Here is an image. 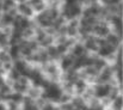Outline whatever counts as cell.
Returning a JSON list of instances; mask_svg holds the SVG:
<instances>
[{"instance_id": "4fadbf2b", "label": "cell", "mask_w": 123, "mask_h": 110, "mask_svg": "<svg viewBox=\"0 0 123 110\" xmlns=\"http://www.w3.org/2000/svg\"><path fill=\"white\" fill-rule=\"evenodd\" d=\"M112 23H114L115 28H117V30L121 31V26H122V20H121V18H120V17H114Z\"/></svg>"}, {"instance_id": "3957f363", "label": "cell", "mask_w": 123, "mask_h": 110, "mask_svg": "<svg viewBox=\"0 0 123 110\" xmlns=\"http://www.w3.org/2000/svg\"><path fill=\"white\" fill-rule=\"evenodd\" d=\"M92 30L98 35V36H106L108 34H109V29L105 26V25H96L94 28H92Z\"/></svg>"}, {"instance_id": "7c38bea8", "label": "cell", "mask_w": 123, "mask_h": 110, "mask_svg": "<svg viewBox=\"0 0 123 110\" xmlns=\"http://www.w3.org/2000/svg\"><path fill=\"white\" fill-rule=\"evenodd\" d=\"M13 6H14V1L13 0H2V8L5 11H8Z\"/></svg>"}, {"instance_id": "5bb4252c", "label": "cell", "mask_w": 123, "mask_h": 110, "mask_svg": "<svg viewBox=\"0 0 123 110\" xmlns=\"http://www.w3.org/2000/svg\"><path fill=\"white\" fill-rule=\"evenodd\" d=\"M66 50H67V47H66V45H63V44H59V45L56 47V52H57V54H59V55L65 54V53H66Z\"/></svg>"}, {"instance_id": "52a82bcc", "label": "cell", "mask_w": 123, "mask_h": 110, "mask_svg": "<svg viewBox=\"0 0 123 110\" xmlns=\"http://www.w3.org/2000/svg\"><path fill=\"white\" fill-rule=\"evenodd\" d=\"M84 54H85V47L81 44H75L73 48V55L75 58H79V56H82Z\"/></svg>"}, {"instance_id": "44dd1931", "label": "cell", "mask_w": 123, "mask_h": 110, "mask_svg": "<svg viewBox=\"0 0 123 110\" xmlns=\"http://www.w3.org/2000/svg\"><path fill=\"white\" fill-rule=\"evenodd\" d=\"M109 110H112V109H109Z\"/></svg>"}, {"instance_id": "d6986e66", "label": "cell", "mask_w": 123, "mask_h": 110, "mask_svg": "<svg viewBox=\"0 0 123 110\" xmlns=\"http://www.w3.org/2000/svg\"><path fill=\"white\" fill-rule=\"evenodd\" d=\"M42 2V0H29V4L31 5V6H35V5H37V4H40Z\"/></svg>"}, {"instance_id": "ffe728a7", "label": "cell", "mask_w": 123, "mask_h": 110, "mask_svg": "<svg viewBox=\"0 0 123 110\" xmlns=\"http://www.w3.org/2000/svg\"><path fill=\"white\" fill-rule=\"evenodd\" d=\"M0 110H7V108H6V104H5L4 102H0Z\"/></svg>"}, {"instance_id": "8fae6325", "label": "cell", "mask_w": 123, "mask_h": 110, "mask_svg": "<svg viewBox=\"0 0 123 110\" xmlns=\"http://www.w3.org/2000/svg\"><path fill=\"white\" fill-rule=\"evenodd\" d=\"M47 54H48V56H49V59L50 58H56L59 54H57V52H56V47H54V45H49L48 47V50H47Z\"/></svg>"}, {"instance_id": "9c48e42d", "label": "cell", "mask_w": 123, "mask_h": 110, "mask_svg": "<svg viewBox=\"0 0 123 110\" xmlns=\"http://www.w3.org/2000/svg\"><path fill=\"white\" fill-rule=\"evenodd\" d=\"M13 19H14V17H13V16H11L10 13H6V14H4V16L1 17V23H0V24L10 25V24H12V23H13Z\"/></svg>"}, {"instance_id": "6da1fadb", "label": "cell", "mask_w": 123, "mask_h": 110, "mask_svg": "<svg viewBox=\"0 0 123 110\" xmlns=\"http://www.w3.org/2000/svg\"><path fill=\"white\" fill-rule=\"evenodd\" d=\"M112 85L110 83H106V84H97L96 86H93V90H94V97L98 98V99H102L104 97H108L110 90H111Z\"/></svg>"}, {"instance_id": "7402d4cb", "label": "cell", "mask_w": 123, "mask_h": 110, "mask_svg": "<svg viewBox=\"0 0 123 110\" xmlns=\"http://www.w3.org/2000/svg\"><path fill=\"white\" fill-rule=\"evenodd\" d=\"M117 1H118V0H117Z\"/></svg>"}, {"instance_id": "8992f818", "label": "cell", "mask_w": 123, "mask_h": 110, "mask_svg": "<svg viewBox=\"0 0 123 110\" xmlns=\"http://www.w3.org/2000/svg\"><path fill=\"white\" fill-rule=\"evenodd\" d=\"M85 49H88V50H97V43H96V38L93 37H90L86 39L85 42Z\"/></svg>"}, {"instance_id": "9a60e30c", "label": "cell", "mask_w": 123, "mask_h": 110, "mask_svg": "<svg viewBox=\"0 0 123 110\" xmlns=\"http://www.w3.org/2000/svg\"><path fill=\"white\" fill-rule=\"evenodd\" d=\"M51 42H53L51 37L45 36V37H44V39H43V41H41V44H42V45H44V47H49V45H51Z\"/></svg>"}, {"instance_id": "5b68a950", "label": "cell", "mask_w": 123, "mask_h": 110, "mask_svg": "<svg viewBox=\"0 0 123 110\" xmlns=\"http://www.w3.org/2000/svg\"><path fill=\"white\" fill-rule=\"evenodd\" d=\"M18 10H19V12H20L22 14H24V16H26V17H30V16L32 14V8L29 7L26 4H19V5H18Z\"/></svg>"}, {"instance_id": "277c9868", "label": "cell", "mask_w": 123, "mask_h": 110, "mask_svg": "<svg viewBox=\"0 0 123 110\" xmlns=\"http://www.w3.org/2000/svg\"><path fill=\"white\" fill-rule=\"evenodd\" d=\"M92 66H93V67L97 70V72L99 73V72H100L105 66H108V65H106V61H105L104 59H100V58H99V59H94V60H93V65H92Z\"/></svg>"}, {"instance_id": "2e32d148", "label": "cell", "mask_w": 123, "mask_h": 110, "mask_svg": "<svg viewBox=\"0 0 123 110\" xmlns=\"http://www.w3.org/2000/svg\"><path fill=\"white\" fill-rule=\"evenodd\" d=\"M7 36L5 35V34H2V32H0V45H6L7 44Z\"/></svg>"}, {"instance_id": "30bf717a", "label": "cell", "mask_w": 123, "mask_h": 110, "mask_svg": "<svg viewBox=\"0 0 123 110\" xmlns=\"http://www.w3.org/2000/svg\"><path fill=\"white\" fill-rule=\"evenodd\" d=\"M11 60H12V59H11V56H10L8 53H6V52H4V50L0 52V62H1V64H4V62H10Z\"/></svg>"}, {"instance_id": "ba28073f", "label": "cell", "mask_w": 123, "mask_h": 110, "mask_svg": "<svg viewBox=\"0 0 123 110\" xmlns=\"http://www.w3.org/2000/svg\"><path fill=\"white\" fill-rule=\"evenodd\" d=\"M10 56L11 59H17L18 60V55L20 54V50H19V47L17 44H12L11 48H10Z\"/></svg>"}, {"instance_id": "7a4b0ae2", "label": "cell", "mask_w": 123, "mask_h": 110, "mask_svg": "<svg viewBox=\"0 0 123 110\" xmlns=\"http://www.w3.org/2000/svg\"><path fill=\"white\" fill-rule=\"evenodd\" d=\"M74 59H75V56H74L73 54H72V55H68V56H63L62 60H61V64H60L61 70L65 71V72L69 71V70L72 68V66H73V61H74Z\"/></svg>"}, {"instance_id": "ac0fdd59", "label": "cell", "mask_w": 123, "mask_h": 110, "mask_svg": "<svg viewBox=\"0 0 123 110\" xmlns=\"http://www.w3.org/2000/svg\"><path fill=\"white\" fill-rule=\"evenodd\" d=\"M44 37H45V34H44V32H42V31H41V32H40V31L37 32V39H38L40 42L44 39Z\"/></svg>"}, {"instance_id": "e0dca14e", "label": "cell", "mask_w": 123, "mask_h": 110, "mask_svg": "<svg viewBox=\"0 0 123 110\" xmlns=\"http://www.w3.org/2000/svg\"><path fill=\"white\" fill-rule=\"evenodd\" d=\"M34 10H35V11H37V12L43 11V10H44V4H43V2H40V4L35 5V6H34Z\"/></svg>"}]
</instances>
